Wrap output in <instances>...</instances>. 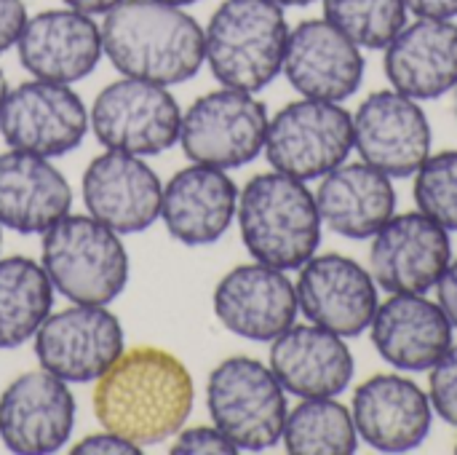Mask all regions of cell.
Segmentation results:
<instances>
[{"instance_id": "obj_38", "label": "cell", "mask_w": 457, "mask_h": 455, "mask_svg": "<svg viewBox=\"0 0 457 455\" xmlns=\"http://www.w3.org/2000/svg\"><path fill=\"white\" fill-rule=\"evenodd\" d=\"M273 3H278L281 8H303V5H311V3H316V0H273Z\"/></svg>"}, {"instance_id": "obj_16", "label": "cell", "mask_w": 457, "mask_h": 455, "mask_svg": "<svg viewBox=\"0 0 457 455\" xmlns=\"http://www.w3.org/2000/svg\"><path fill=\"white\" fill-rule=\"evenodd\" d=\"M212 300L225 330L257 343H273L295 324L300 311L289 276L257 260L228 271Z\"/></svg>"}, {"instance_id": "obj_7", "label": "cell", "mask_w": 457, "mask_h": 455, "mask_svg": "<svg viewBox=\"0 0 457 455\" xmlns=\"http://www.w3.org/2000/svg\"><path fill=\"white\" fill-rule=\"evenodd\" d=\"M353 150V115L340 102L297 99L284 105L265 134V156L281 174L319 180L348 161Z\"/></svg>"}, {"instance_id": "obj_34", "label": "cell", "mask_w": 457, "mask_h": 455, "mask_svg": "<svg viewBox=\"0 0 457 455\" xmlns=\"http://www.w3.org/2000/svg\"><path fill=\"white\" fill-rule=\"evenodd\" d=\"M27 19L29 16L21 0H0V54L19 43Z\"/></svg>"}, {"instance_id": "obj_37", "label": "cell", "mask_w": 457, "mask_h": 455, "mask_svg": "<svg viewBox=\"0 0 457 455\" xmlns=\"http://www.w3.org/2000/svg\"><path fill=\"white\" fill-rule=\"evenodd\" d=\"M70 8H78V11H83V13H107L110 8H115L120 0H64Z\"/></svg>"}, {"instance_id": "obj_10", "label": "cell", "mask_w": 457, "mask_h": 455, "mask_svg": "<svg viewBox=\"0 0 457 455\" xmlns=\"http://www.w3.org/2000/svg\"><path fill=\"white\" fill-rule=\"evenodd\" d=\"M32 341L40 367L64 383H96L126 349L118 316L83 303L48 314Z\"/></svg>"}, {"instance_id": "obj_6", "label": "cell", "mask_w": 457, "mask_h": 455, "mask_svg": "<svg viewBox=\"0 0 457 455\" xmlns=\"http://www.w3.org/2000/svg\"><path fill=\"white\" fill-rule=\"evenodd\" d=\"M206 405L214 426L238 451H268L281 442L287 392L273 370L252 357L220 362L206 383Z\"/></svg>"}, {"instance_id": "obj_28", "label": "cell", "mask_w": 457, "mask_h": 455, "mask_svg": "<svg viewBox=\"0 0 457 455\" xmlns=\"http://www.w3.org/2000/svg\"><path fill=\"white\" fill-rule=\"evenodd\" d=\"M281 440L295 455H351L359 448L353 413L335 397L303 400L287 413Z\"/></svg>"}, {"instance_id": "obj_31", "label": "cell", "mask_w": 457, "mask_h": 455, "mask_svg": "<svg viewBox=\"0 0 457 455\" xmlns=\"http://www.w3.org/2000/svg\"><path fill=\"white\" fill-rule=\"evenodd\" d=\"M428 397L434 413L450 426H457V346H450V351L431 367Z\"/></svg>"}, {"instance_id": "obj_23", "label": "cell", "mask_w": 457, "mask_h": 455, "mask_svg": "<svg viewBox=\"0 0 457 455\" xmlns=\"http://www.w3.org/2000/svg\"><path fill=\"white\" fill-rule=\"evenodd\" d=\"M270 370L284 392L311 397H340L356 373L353 354L343 335L319 324H292L270 346Z\"/></svg>"}, {"instance_id": "obj_20", "label": "cell", "mask_w": 457, "mask_h": 455, "mask_svg": "<svg viewBox=\"0 0 457 455\" xmlns=\"http://www.w3.org/2000/svg\"><path fill=\"white\" fill-rule=\"evenodd\" d=\"M353 424L370 448L407 453L426 442L434 424V405L404 375H372L353 394Z\"/></svg>"}, {"instance_id": "obj_14", "label": "cell", "mask_w": 457, "mask_h": 455, "mask_svg": "<svg viewBox=\"0 0 457 455\" xmlns=\"http://www.w3.org/2000/svg\"><path fill=\"white\" fill-rule=\"evenodd\" d=\"M75 429L70 383L48 370L19 375L0 394V440L11 453L48 455L64 448Z\"/></svg>"}, {"instance_id": "obj_11", "label": "cell", "mask_w": 457, "mask_h": 455, "mask_svg": "<svg viewBox=\"0 0 457 455\" xmlns=\"http://www.w3.org/2000/svg\"><path fill=\"white\" fill-rule=\"evenodd\" d=\"M91 126L83 99L67 83L27 80L0 107V134L13 150L56 158L75 150Z\"/></svg>"}, {"instance_id": "obj_22", "label": "cell", "mask_w": 457, "mask_h": 455, "mask_svg": "<svg viewBox=\"0 0 457 455\" xmlns=\"http://www.w3.org/2000/svg\"><path fill=\"white\" fill-rule=\"evenodd\" d=\"M372 346L396 370H431L453 346V324L426 295L394 292L378 306L370 324Z\"/></svg>"}, {"instance_id": "obj_25", "label": "cell", "mask_w": 457, "mask_h": 455, "mask_svg": "<svg viewBox=\"0 0 457 455\" xmlns=\"http://www.w3.org/2000/svg\"><path fill=\"white\" fill-rule=\"evenodd\" d=\"M67 177L46 158L24 150L0 153V223L16 233H46L70 215Z\"/></svg>"}, {"instance_id": "obj_9", "label": "cell", "mask_w": 457, "mask_h": 455, "mask_svg": "<svg viewBox=\"0 0 457 455\" xmlns=\"http://www.w3.org/2000/svg\"><path fill=\"white\" fill-rule=\"evenodd\" d=\"M88 115L107 150L158 156L179 142L182 110L161 83L120 78L99 91Z\"/></svg>"}, {"instance_id": "obj_27", "label": "cell", "mask_w": 457, "mask_h": 455, "mask_svg": "<svg viewBox=\"0 0 457 455\" xmlns=\"http://www.w3.org/2000/svg\"><path fill=\"white\" fill-rule=\"evenodd\" d=\"M51 306L54 284L40 263L19 255L0 260V349L35 338Z\"/></svg>"}, {"instance_id": "obj_24", "label": "cell", "mask_w": 457, "mask_h": 455, "mask_svg": "<svg viewBox=\"0 0 457 455\" xmlns=\"http://www.w3.org/2000/svg\"><path fill=\"white\" fill-rule=\"evenodd\" d=\"M391 86L412 99H439L457 86V24L418 16L386 46Z\"/></svg>"}, {"instance_id": "obj_19", "label": "cell", "mask_w": 457, "mask_h": 455, "mask_svg": "<svg viewBox=\"0 0 457 455\" xmlns=\"http://www.w3.org/2000/svg\"><path fill=\"white\" fill-rule=\"evenodd\" d=\"M163 185L158 174L123 150H104L83 174V201L91 217L115 233H142L161 217Z\"/></svg>"}, {"instance_id": "obj_3", "label": "cell", "mask_w": 457, "mask_h": 455, "mask_svg": "<svg viewBox=\"0 0 457 455\" xmlns=\"http://www.w3.org/2000/svg\"><path fill=\"white\" fill-rule=\"evenodd\" d=\"M238 228L257 263L300 271L321 244V215L305 180L265 172L238 193Z\"/></svg>"}, {"instance_id": "obj_39", "label": "cell", "mask_w": 457, "mask_h": 455, "mask_svg": "<svg viewBox=\"0 0 457 455\" xmlns=\"http://www.w3.org/2000/svg\"><path fill=\"white\" fill-rule=\"evenodd\" d=\"M8 80H5V72L0 70V107H3V102H5V97H8Z\"/></svg>"}, {"instance_id": "obj_35", "label": "cell", "mask_w": 457, "mask_h": 455, "mask_svg": "<svg viewBox=\"0 0 457 455\" xmlns=\"http://www.w3.org/2000/svg\"><path fill=\"white\" fill-rule=\"evenodd\" d=\"M436 295H439V306L447 314L453 330H457V260L447 265V271L442 274V279L436 282Z\"/></svg>"}, {"instance_id": "obj_17", "label": "cell", "mask_w": 457, "mask_h": 455, "mask_svg": "<svg viewBox=\"0 0 457 455\" xmlns=\"http://www.w3.org/2000/svg\"><path fill=\"white\" fill-rule=\"evenodd\" d=\"M21 67L37 80L75 83L91 75L104 56L102 24L78 8H51L27 19L19 43Z\"/></svg>"}, {"instance_id": "obj_36", "label": "cell", "mask_w": 457, "mask_h": 455, "mask_svg": "<svg viewBox=\"0 0 457 455\" xmlns=\"http://www.w3.org/2000/svg\"><path fill=\"white\" fill-rule=\"evenodd\" d=\"M407 8L418 16H431V19H455L457 0H404Z\"/></svg>"}, {"instance_id": "obj_30", "label": "cell", "mask_w": 457, "mask_h": 455, "mask_svg": "<svg viewBox=\"0 0 457 455\" xmlns=\"http://www.w3.org/2000/svg\"><path fill=\"white\" fill-rule=\"evenodd\" d=\"M415 204L442 228L457 231V150L428 156L415 172Z\"/></svg>"}, {"instance_id": "obj_21", "label": "cell", "mask_w": 457, "mask_h": 455, "mask_svg": "<svg viewBox=\"0 0 457 455\" xmlns=\"http://www.w3.org/2000/svg\"><path fill=\"white\" fill-rule=\"evenodd\" d=\"M238 212V188L225 174L206 164H193L177 172L161 198V217L171 239L185 247H209L220 241Z\"/></svg>"}, {"instance_id": "obj_32", "label": "cell", "mask_w": 457, "mask_h": 455, "mask_svg": "<svg viewBox=\"0 0 457 455\" xmlns=\"http://www.w3.org/2000/svg\"><path fill=\"white\" fill-rule=\"evenodd\" d=\"M174 455H233L238 448L217 429V426H193V429H179L177 440L171 445Z\"/></svg>"}, {"instance_id": "obj_29", "label": "cell", "mask_w": 457, "mask_h": 455, "mask_svg": "<svg viewBox=\"0 0 457 455\" xmlns=\"http://www.w3.org/2000/svg\"><path fill=\"white\" fill-rule=\"evenodd\" d=\"M324 19L361 48H386L407 24L404 0H321Z\"/></svg>"}, {"instance_id": "obj_13", "label": "cell", "mask_w": 457, "mask_h": 455, "mask_svg": "<svg viewBox=\"0 0 457 455\" xmlns=\"http://www.w3.org/2000/svg\"><path fill=\"white\" fill-rule=\"evenodd\" d=\"M453 263L450 231L423 212L394 215L370 249V274L386 292L426 295Z\"/></svg>"}, {"instance_id": "obj_15", "label": "cell", "mask_w": 457, "mask_h": 455, "mask_svg": "<svg viewBox=\"0 0 457 455\" xmlns=\"http://www.w3.org/2000/svg\"><path fill=\"white\" fill-rule=\"evenodd\" d=\"M297 306L311 319L335 335L356 338L361 335L380 306L378 282L356 260L329 252L313 255L295 284Z\"/></svg>"}, {"instance_id": "obj_26", "label": "cell", "mask_w": 457, "mask_h": 455, "mask_svg": "<svg viewBox=\"0 0 457 455\" xmlns=\"http://www.w3.org/2000/svg\"><path fill=\"white\" fill-rule=\"evenodd\" d=\"M321 223L345 239H372L396 215V188L388 174L359 161L340 164L316 190Z\"/></svg>"}, {"instance_id": "obj_18", "label": "cell", "mask_w": 457, "mask_h": 455, "mask_svg": "<svg viewBox=\"0 0 457 455\" xmlns=\"http://www.w3.org/2000/svg\"><path fill=\"white\" fill-rule=\"evenodd\" d=\"M281 72L308 99L343 102L364 80L361 46L329 19H305L289 29Z\"/></svg>"}, {"instance_id": "obj_12", "label": "cell", "mask_w": 457, "mask_h": 455, "mask_svg": "<svg viewBox=\"0 0 457 455\" xmlns=\"http://www.w3.org/2000/svg\"><path fill=\"white\" fill-rule=\"evenodd\" d=\"M431 142L423 107L396 88L370 94L353 115V147L364 164L388 177H412L431 156Z\"/></svg>"}, {"instance_id": "obj_41", "label": "cell", "mask_w": 457, "mask_h": 455, "mask_svg": "<svg viewBox=\"0 0 457 455\" xmlns=\"http://www.w3.org/2000/svg\"><path fill=\"white\" fill-rule=\"evenodd\" d=\"M0 247H3V223H0Z\"/></svg>"}, {"instance_id": "obj_5", "label": "cell", "mask_w": 457, "mask_h": 455, "mask_svg": "<svg viewBox=\"0 0 457 455\" xmlns=\"http://www.w3.org/2000/svg\"><path fill=\"white\" fill-rule=\"evenodd\" d=\"M54 284L72 303L107 306L129 284V252L120 233L86 215H64L43 233V263Z\"/></svg>"}, {"instance_id": "obj_33", "label": "cell", "mask_w": 457, "mask_h": 455, "mask_svg": "<svg viewBox=\"0 0 457 455\" xmlns=\"http://www.w3.org/2000/svg\"><path fill=\"white\" fill-rule=\"evenodd\" d=\"M137 455L142 453V448L139 445H134V442H129V440H123V437H118V434H112V432H107V429H102V432H96V434H88V437H83L75 448H72V455Z\"/></svg>"}, {"instance_id": "obj_43", "label": "cell", "mask_w": 457, "mask_h": 455, "mask_svg": "<svg viewBox=\"0 0 457 455\" xmlns=\"http://www.w3.org/2000/svg\"><path fill=\"white\" fill-rule=\"evenodd\" d=\"M455 451H457V448H455Z\"/></svg>"}, {"instance_id": "obj_2", "label": "cell", "mask_w": 457, "mask_h": 455, "mask_svg": "<svg viewBox=\"0 0 457 455\" xmlns=\"http://www.w3.org/2000/svg\"><path fill=\"white\" fill-rule=\"evenodd\" d=\"M104 56L126 78L161 86L190 80L206 62L204 27L161 0H120L102 21Z\"/></svg>"}, {"instance_id": "obj_8", "label": "cell", "mask_w": 457, "mask_h": 455, "mask_svg": "<svg viewBox=\"0 0 457 455\" xmlns=\"http://www.w3.org/2000/svg\"><path fill=\"white\" fill-rule=\"evenodd\" d=\"M268 110L249 91L217 88L198 97L179 123V145L193 164L238 169L265 150Z\"/></svg>"}, {"instance_id": "obj_4", "label": "cell", "mask_w": 457, "mask_h": 455, "mask_svg": "<svg viewBox=\"0 0 457 455\" xmlns=\"http://www.w3.org/2000/svg\"><path fill=\"white\" fill-rule=\"evenodd\" d=\"M289 24L273 0H222L204 29L212 75L238 91H262L284 70Z\"/></svg>"}, {"instance_id": "obj_40", "label": "cell", "mask_w": 457, "mask_h": 455, "mask_svg": "<svg viewBox=\"0 0 457 455\" xmlns=\"http://www.w3.org/2000/svg\"><path fill=\"white\" fill-rule=\"evenodd\" d=\"M161 3H171V5H179V8H185V5H193V3H198V0H161Z\"/></svg>"}, {"instance_id": "obj_1", "label": "cell", "mask_w": 457, "mask_h": 455, "mask_svg": "<svg viewBox=\"0 0 457 455\" xmlns=\"http://www.w3.org/2000/svg\"><path fill=\"white\" fill-rule=\"evenodd\" d=\"M190 370L166 349L134 346L107 367L94 389L102 429L145 448L171 440L193 413Z\"/></svg>"}, {"instance_id": "obj_42", "label": "cell", "mask_w": 457, "mask_h": 455, "mask_svg": "<svg viewBox=\"0 0 457 455\" xmlns=\"http://www.w3.org/2000/svg\"><path fill=\"white\" fill-rule=\"evenodd\" d=\"M455 118H457V86H455Z\"/></svg>"}]
</instances>
